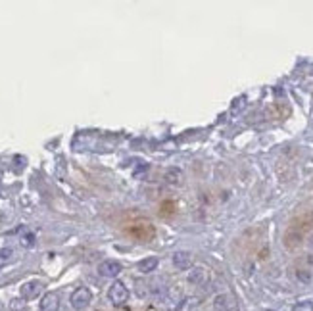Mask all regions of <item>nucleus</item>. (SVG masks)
Here are the masks:
<instances>
[{
    "label": "nucleus",
    "mask_w": 313,
    "mask_h": 311,
    "mask_svg": "<svg viewBox=\"0 0 313 311\" xmlns=\"http://www.w3.org/2000/svg\"><path fill=\"white\" fill-rule=\"evenodd\" d=\"M313 231V211H304L300 215H296L290 221V225L285 231L283 236V244L288 250H296L304 244V238L308 236V233Z\"/></svg>",
    "instance_id": "nucleus-1"
},
{
    "label": "nucleus",
    "mask_w": 313,
    "mask_h": 311,
    "mask_svg": "<svg viewBox=\"0 0 313 311\" xmlns=\"http://www.w3.org/2000/svg\"><path fill=\"white\" fill-rule=\"evenodd\" d=\"M108 298H110V302L113 306H123L129 300V290L121 281H115L110 286V290H108Z\"/></svg>",
    "instance_id": "nucleus-2"
},
{
    "label": "nucleus",
    "mask_w": 313,
    "mask_h": 311,
    "mask_svg": "<svg viewBox=\"0 0 313 311\" xmlns=\"http://www.w3.org/2000/svg\"><path fill=\"white\" fill-rule=\"evenodd\" d=\"M129 233L133 234L134 238H138V240H150L154 236V225L150 221L140 219V221L133 223V227L129 229Z\"/></svg>",
    "instance_id": "nucleus-3"
},
{
    "label": "nucleus",
    "mask_w": 313,
    "mask_h": 311,
    "mask_svg": "<svg viewBox=\"0 0 313 311\" xmlns=\"http://www.w3.org/2000/svg\"><path fill=\"white\" fill-rule=\"evenodd\" d=\"M90 300H92V294H90L89 288H85V286H81V288H77L73 294H71V306L75 308V310H85L87 306L90 304Z\"/></svg>",
    "instance_id": "nucleus-4"
},
{
    "label": "nucleus",
    "mask_w": 313,
    "mask_h": 311,
    "mask_svg": "<svg viewBox=\"0 0 313 311\" xmlns=\"http://www.w3.org/2000/svg\"><path fill=\"white\" fill-rule=\"evenodd\" d=\"M121 269H123V265H121L119 261H113V259H106V261H102V263L98 265V273H100L102 277L113 279V277H117V275L121 273Z\"/></svg>",
    "instance_id": "nucleus-5"
},
{
    "label": "nucleus",
    "mask_w": 313,
    "mask_h": 311,
    "mask_svg": "<svg viewBox=\"0 0 313 311\" xmlns=\"http://www.w3.org/2000/svg\"><path fill=\"white\" fill-rule=\"evenodd\" d=\"M58 308H60V298H58V294L48 292V294L43 296L39 310L41 311H58Z\"/></svg>",
    "instance_id": "nucleus-6"
},
{
    "label": "nucleus",
    "mask_w": 313,
    "mask_h": 311,
    "mask_svg": "<svg viewBox=\"0 0 313 311\" xmlns=\"http://www.w3.org/2000/svg\"><path fill=\"white\" fill-rule=\"evenodd\" d=\"M41 288H43V285L39 283V281H31V283H25L22 286V296L23 298H35L39 292H41Z\"/></svg>",
    "instance_id": "nucleus-7"
},
{
    "label": "nucleus",
    "mask_w": 313,
    "mask_h": 311,
    "mask_svg": "<svg viewBox=\"0 0 313 311\" xmlns=\"http://www.w3.org/2000/svg\"><path fill=\"white\" fill-rule=\"evenodd\" d=\"M157 263H159V259L154 258V256H150V258L140 259V261H138V265H136V269H138L140 273H152V271H156Z\"/></svg>",
    "instance_id": "nucleus-8"
},
{
    "label": "nucleus",
    "mask_w": 313,
    "mask_h": 311,
    "mask_svg": "<svg viewBox=\"0 0 313 311\" xmlns=\"http://www.w3.org/2000/svg\"><path fill=\"white\" fill-rule=\"evenodd\" d=\"M206 269L204 267H194L190 273H188V283H192V285H202L204 281H206Z\"/></svg>",
    "instance_id": "nucleus-9"
},
{
    "label": "nucleus",
    "mask_w": 313,
    "mask_h": 311,
    "mask_svg": "<svg viewBox=\"0 0 313 311\" xmlns=\"http://www.w3.org/2000/svg\"><path fill=\"white\" fill-rule=\"evenodd\" d=\"M173 263L179 269H186V267L190 265V254L188 252H177L173 256Z\"/></svg>",
    "instance_id": "nucleus-10"
},
{
    "label": "nucleus",
    "mask_w": 313,
    "mask_h": 311,
    "mask_svg": "<svg viewBox=\"0 0 313 311\" xmlns=\"http://www.w3.org/2000/svg\"><path fill=\"white\" fill-rule=\"evenodd\" d=\"M213 304H215V310H217V311H231V306H229V298H227V296H223V294H221V296H217Z\"/></svg>",
    "instance_id": "nucleus-11"
},
{
    "label": "nucleus",
    "mask_w": 313,
    "mask_h": 311,
    "mask_svg": "<svg viewBox=\"0 0 313 311\" xmlns=\"http://www.w3.org/2000/svg\"><path fill=\"white\" fill-rule=\"evenodd\" d=\"M292 311H313V304L312 302H300L292 308Z\"/></svg>",
    "instance_id": "nucleus-12"
},
{
    "label": "nucleus",
    "mask_w": 313,
    "mask_h": 311,
    "mask_svg": "<svg viewBox=\"0 0 313 311\" xmlns=\"http://www.w3.org/2000/svg\"><path fill=\"white\" fill-rule=\"evenodd\" d=\"M163 207H165V211H161V215H171V213H173V209H171V207H173V204H171V202H167L165 206L161 204V209H163Z\"/></svg>",
    "instance_id": "nucleus-13"
},
{
    "label": "nucleus",
    "mask_w": 313,
    "mask_h": 311,
    "mask_svg": "<svg viewBox=\"0 0 313 311\" xmlns=\"http://www.w3.org/2000/svg\"><path fill=\"white\" fill-rule=\"evenodd\" d=\"M12 256V250H4V252H0V265L4 263V259H8Z\"/></svg>",
    "instance_id": "nucleus-14"
},
{
    "label": "nucleus",
    "mask_w": 313,
    "mask_h": 311,
    "mask_svg": "<svg viewBox=\"0 0 313 311\" xmlns=\"http://www.w3.org/2000/svg\"><path fill=\"white\" fill-rule=\"evenodd\" d=\"M33 244V234H27V238H23V246H31Z\"/></svg>",
    "instance_id": "nucleus-15"
},
{
    "label": "nucleus",
    "mask_w": 313,
    "mask_h": 311,
    "mask_svg": "<svg viewBox=\"0 0 313 311\" xmlns=\"http://www.w3.org/2000/svg\"><path fill=\"white\" fill-rule=\"evenodd\" d=\"M267 311H273V310H267Z\"/></svg>",
    "instance_id": "nucleus-16"
}]
</instances>
